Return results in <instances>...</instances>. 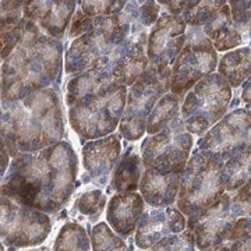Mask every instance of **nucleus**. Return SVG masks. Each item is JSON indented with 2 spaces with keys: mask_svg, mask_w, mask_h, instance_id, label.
<instances>
[{
  "mask_svg": "<svg viewBox=\"0 0 251 251\" xmlns=\"http://www.w3.org/2000/svg\"><path fill=\"white\" fill-rule=\"evenodd\" d=\"M94 20L95 18L88 17L87 14H84L81 10H78L74 14L72 23H70V32H69V36L77 39V38H80L84 34L90 32L91 29H92V25H94Z\"/></svg>",
  "mask_w": 251,
  "mask_h": 251,
  "instance_id": "nucleus-34",
  "label": "nucleus"
},
{
  "mask_svg": "<svg viewBox=\"0 0 251 251\" xmlns=\"http://www.w3.org/2000/svg\"><path fill=\"white\" fill-rule=\"evenodd\" d=\"M236 221L237 216L232 209V197L225 193L202 212L190 216L187 229L194 233L197 250L201 251L226 242Z\"/></svg>",
  "mask_w": 251,
  "mask_h": 251,
  "instance_id": "nucleus-14",
  "label": "nucleus"
},
{
  "mask_svg": "<svg viewBox=\"0 0 251 251\" xmlns=\"http://www.w3.org/2000/svg\"><path fill=\"white\" fill-rule=\"evenodd\" d=\"M77 156L66 141L34 153H18L6 172L1 196L42 212H56L72 197Z\"/></svg>",
  "mask_w": 251,
  "mask_h": 251,
  "instance_id": "nucleus-1",
  "label": "nucleus"
},
{
  "mask_svg": "<svg viewBox=\"0 0 251 251\" xmlns=\"http://www.w3.org/2000/svg\"><path fill=\"white\" fill-rule=\"evenodd\" d=\"M92 251H128L126 242L106 222H99L91 232Z\"/></svg>",
  "mask_w": 251,
  "mask_h": 251,
  "instance_id": "nucleus-28",
  "label": "nucleus"
},
{
  "mask_svg": "<svg viewBox=\"0 0 251 251\" xmlns=\"http://www.w3.org/2000/svg\"><path fill=\"white\" fill-rule=\"evenodd\" d=\"M186 36V45L172 67L171 91L179 98H184L198 81L211 74L218 66V53L202 28L188 27Z\"/></svg>",
  "mask_w": 251,
  "mask_h": 251,
  "instance_id": "nucleus-9",
  "label": "nucleus"
},
{
  "mask_svg": "<svg viewBox=\"0 0 251 251\" xmlns=\"http://www.w3.org/2000/svg\"><path fill=\"white\" fill-rule=\"evenodd\" d=\"M172 69L153 67L130 87L125 115L119 126L120 135L128 141H137L147 133V123L158 100L171 91Z\"/></svg>",
  "mask_w": 251,
  "mask_h": 251,
  "instance_id": "nucleus-8",
  "label": "nucleus"
},
{
  "mask_svg": "<svg viewBox=\"0 0 251 251\" xmlns=\"http://www.w3.org/2000/svg\"><path fill=\"white\" fill-rule=\"evenodd\" d=\"M193 134L188 133L183 119H176L158 134L150 135L141 145L145 169L183 173L193 148Z\"/></svg>",
  "mask_w": 251,
  "mask_h": 251,
  "instance_id": "nucleus-11",
  "label": "nucleus"
},
{
  "mask_svg": "<svg viewBox=\"0 0 251 251\" xmlns=\"http://www.w3.org/2000/svg\"><path fill=\"white\" fill-rule=\"evenodd\" d=\"M218 74L233 88L249 80L251 77V42L225 54L218 64Z\"/></svg>",
  "mask_w": 251,
  "mask_h": 251,
  "instance_id": "nucleus-23",
  "label": "nucleus"
},
{
  "mask_svg": "<svg viewBox=\"0 0 251 251\" xmlns=\"http://www.w3.org/2000/svg\"><path fill=\"white\" fill-rule=\"evenodd\" d=\"M232 87L218 73H211L188 91L181 105V119L188 133L206 134L226 116L230 108Z\"/></svg>",
  "mask_w": 251,
  "mask_h": 251,
  "instance_id": "nucleus-7",
  "label": "nucleus"
},
{
  "mask_svg": "<svg viewBox=\"0 0 251 251\" xmlns=\"http://www.w3.org/2000/svg\"><path fill=\"white\" fill-rule=\"evenodd\" d=\"M196 236L190 229H186L181 233L171 234L162 239L148 251H196Z\"/></svg>",
  "mask_w": 251,
  "mask_h": 251,
  "instance_id": "nucleus-31",
  "label": "nucleus"
},
{
  "mask_svg": "<svg viewBox=\"0 0 251 251\" xmlns=\"http://www.w3.org/2000/svg\"><path fill=\"white\" fill-rule=\"evenodd\" d=\"M113 84H116V81L113 78V54H112L110 57L98 63L95 67L73 77L67 85L66 103L70 108L80 99L94 95Z\"/></svg>",
  "mask_w": 251,
  "mask_h": 251,
  "instance_id": "nucleus-19",
  "label": "nucleus"
},
{
  "mask_svg": "<svg viewBox=\"0 0 251 251\" xmlns=\"http://www.w3.org/2000/svg\"><path fill=\"white\" fill-rule=\"evenodd\" d=\"M130 32L128 14L97 17L90 32L74 39L66 53L64 72L80 74L110 57L127 41Z\"/></svg>",
  "mask_w": 251,
  "mask_h": 251,
  "instance_id": "nucleus-4",
  "label": "nucleus"
},
{
  "mask_svg": "<svg viewBox=\"0 0 251 251\" xmlns=\"http://www.w3.org/2000/svg\"><path fill=\"white\" fill-rule=\"evenodd\" d=\"M63 133L62 105L53 88L36 91L16 102H3L1 145L13 158L60 143Z\"/></svg>",
  "mask_w": 251,
  "mask_h": 251,
  "instance_id": "nucleus-2",
  "label": "nucleus"
},
{
  "mask_svg": "<svg viewBox=\"0 0 251 251\" xmlns=\"http://www.w3.org/2000/svg\"><path fill=\"white\" fill-rule=\"evenodd\" d=\"M187 24L181 16L165 13L150 32L147 56L150 64L161 69H172L187 39Z\"/></svg>",
  "mask_w": 251,
  "mask_h": 251,
  "instance_id": "nucleus-13",
  "label": "nucleus"
},
{
  "mask_svg": "<svg viewBox=\"0 0 251 251\" xmlns=\"http://www.w3.org/2000/svg\"><path fill=\"white\" fill-rule=\"evenodd\" d=\"M179 97L175 94L168 92L163 95L150 115L147 123V133L150 135L158 134L162 130H165L168 126H171L176 119L180 117V103Z\"/></svg>",
  "mask_w": 251,
  "mask_h": 251,
  "instance_id": "nucleus-26",
  "label": "nucleus"
},
{
  "mask_svg": "<svg viewBox=\"0 0 251 251\" xmlns=\"http://www.w3.org/2000/svg\"><path fill=\"white\" fill-rule=\"evenodd\" d=\"M127 103V87L113 84L94 95L85 97L69 108L73 130L84 140L110 135L122 122Z\"/></svg>",
  "mask_w": 251,
  "mask_h": 251,
  "instance_id": "nucleus-5",
  "label": "nucleus"
},
{
  "mask_svg": "<svg viewBox=\"0 0 251 251\" xmlns=\"http://www.w3.org/2000/svg\"><path fill=\"white\" fill-rule=\"evenodd\" d=\"M62 66V42L44 35L17 46L1 66V99L16 102L49 88Z\"/></svg>",
  "mask_w": 251,
  "mask_h": 251,
  "instance_id": "nucleus-3",
  "label": "nucleus"
},
{
  "mask_svg": "<svg viewBox=\"0 0 251 251\" xmlns=\"http://www.w3.org/2000/svg\"><path fill=\"white\" fill-rule=\"evenodd\" d=\"M161 4H165L166 9L171 11L173 16H181L188 6V1H159Z\"/></svg>",
  "mask_w": 251,
  "mask_h": 251,
  "instance_id": "nucleus-37",
  "label": "nucleus"
},
{
  "mask_svg": "<svg viewBox=\"0 0 251 251\" xmlns=\"http://www.w3.org/2000/svg\"><path fill=\"white\" fill-rule=\"evenodd\" d=\"M251 179V151L234 155L224 163L221 180L225 191H237Z\"/></svg>",
  "mask_w": 251,
  "mask_h": 251,
  "instance_id": "nucleus-25",
  "label": "nucleus"
},
{
  "mask_svg": "<svg viewBox=\"0 0 251 251\" xmlns=\"http://www.w3.org/2000/svg\"><path fill=\"white\" fill-rule=\"evenodd\" d=\"M122 143L119 134H110L88 141L82 148L84 169L92 177L106 176L117 163Z\"/></svg>",
  "mask_w": 251,
  "mask_h": 251,
  "instance_id": "nucleus-20",
  "label": "nucleus"
},
{
  "mask_svg": "<svg viewBox=\"0 0 251 251\" xmlns=\"http://www.w3.org/2000/svg\"><path fill=\"white\" fill-rule=\"evenodd\" d=\"M74 10L75 1H25L23 17L35 23L45 35L60 41Z\"/></svg>",
  "mask_w": 251,
  "mask_h": 251,
  "instance_id": "nucleus-16",
  "label": "nucleus"
},
{
  "mask_svg": "<svg viewBox=\"0 0 251 251\" xmlns=\"http://www.w3.org/2000/svg\"><path fill=\"white\" fill-rule=\"evenodd\" d=\"M224 163L196 150L180 177L176 208L184 216H194L216 202L225 194L221 180Z\"/></svg>",
  "mask_w": 251,
  "mask_h": 251,
  "instance_id": "nucleus-6",
  "label": "nucleus"
},
{
  "mask_svg": "<svg viewBox=\"0 0 251 251\" xmlns=\"http://www.w3.org/2000/svg\"><path fill=\"white\" fill-rule=\"evenodd\" d=\"M197 150L225 163L243 151H251V110H232L198 140Z\"/></svg>",
  "mask_w": 251,
  "mask_h": 251,
  "instance_id": "nucleus-12",
  "label": "nucleus"
},
{
  "mask_svg": "<svg viewBox=\"0 0 251 251\" xmlns=\"http://www.w3.org/2000/svg\"><path fill=\"white\" fill-rule=\"evenodd\" d=\"M91 239L81 225L69 222L57 234L52 251H91Z\"/></svg>",
  "mask_w": 251,
  "mask_h": 251,
  "instance_id": "nucleus-27",
  "label": "nucleus"
},
{
  "mask_svg": "<svg viewBox=\"0 0 251 251\" xmlns=\"http://www.w3.org/2000/svg\"><path fill=\"white\" fill-rule=\"evenodd\" d=\"M230 251H251V218H237L226 240Z\"/></svg>",
  "mask_w": 251,
  "mask_h": 251,
  "instance_id": "nucleus-30",
  "label": "nucleus"
},
{
  "mask_svg": "<svg viewBox=\"0 0 251 251\" xmlns=\"http://www.w3.org/2000/svg\"><path fill=\"white\" fill-rule=\"evenodd\" d=\"M242 100L244 102V105L247 106V109L251 110V77L243 85Z\"/></svg>",
  "mask_w": 251,
  "mask_h": 251,
  "instance_id": "nucleus-38",
  "label": "nucleus"
},
{
  "mask_svg": "<svg viewBox=\"0 0 251 251\" xmlns=\"http://www.w3.org/2000/svg\"><path fill=\"white\" fill-rule=\"evenodd\" d=\"M179 172H161L144 169L140 181V194L152 208H166L176 202L180 190Z\"/></svg>",
  "mask_w": 251,
  "mask_h": 251,
  "instance_id": "nucleus-18",
  "label": "nucleus"
},
{
  "mask_svg": "<svg viewBox=\"0 0 251 251\" xmlns=\"http://www.w3.org/2000/svg\"><path fill=\"white\" fill-rule=\"evenodd\" d=\"M144 163L143 158L135 152L133 148L127 150L122 161L117 163L116 171L112 179V187L117 193H131L140 187L143 177Z\"/></svg>",
  "mask_w": 251,
  "mask_h": 251,
  "instance_id": "nucleus-24",
  "label": "nucleus"
},
{
  "mask_svg": "<svg viewBox=\"0 0 251 251\" xmlns=\"http://www.w3.org/2000/svg\"><path fill=\"white\" fill-rule=\"evenodd\" d=\"M127 42V41H126ZM120 45V50L113 53V78L119 85L131 87L150 67L147 48L141 41Z\"/></svg>",
  "mask_w": 251,
  "mask_h": 251,
  "instance_id": "nucleus-21",
  "label": "nucleus"
},
{
  "mask_svg": "<svg viewBox=\"0 0 251 251\" xmlns=\"http://www.w3.org/2000/svg\"><path fill=\"white\" fill-rule=\"evenodd\" d=\"M0 209L1 240L11 249L41 246L50 233V218L42 211L18 204L4 196H1Z\"/></svg>",
  "mask_w": 251,
  "mask_h": 251,
  "instance_id": "nucleus-10",
  "label": "nucleus"
},
{
  "mask_svg": "<svg viewBox=\"0 0 251 251\" xmlns=\"http://www.w3.org/2000/svg\"><path fill=\"white\" fill-rule=\"evenodd\" d=\"M187 221L175 206L150 208L144 211L135 229V244L141 250H148L162 239L186 230Z\"/></svg>",
  "mask_w": 251,
  "mask_h": 251,
  "instance_id": "nucleus-15",
  "label": "nucleus"
},
{
  "mask_svg": "<svg viewBox=\"0 0 251 251\" xmlns=\"http://www.w3.org/2000/svg\"><path fill=\"white\" fill-rule=\"evenodd\" d=\"M106 202V198L100 190H92L81 194L77 200L75 206L82 215L90 216V219H98L97 216L102 212Z\"/></svg>",
  "mask_w": 251,
  "mask_h": 251,
  "instance_id": "nucleus-32",
  "label": "nucleus"
},
{
  "mask_svg": "<svg viewBox=\"0 0 251 251\" xmlns=\"http://www.w3.org/2000/svg\"><path fill=\"white\" fill-rule=\"evenodd\" d=\"M232 202H234V204H240V205L251 204V179L249 180L240 190H237L236 196L232 197Z\"/></svg>",
  "mask_w": 251,
  "mask_h": 251,
  "instance_id": "nucleus-36",
  "label": "nucleus"
},
{
  "mask_svg": "<svg viewBox=\"0 0 251 251\" xmlns=\"http://www.w3.org/2000/svg\"><path fill=\"white\" fill-rule=\"evenodd\" d=\"M202 32L209 39L216 52L232 50L244 44L240 29L234 25L230 6L226 3L204 24Z\"/></svg>",
  "mask_w": 251,
  "mask_h": 251,
  "instance_id": "nucleus-22",
  "label": "nucleus"
},
{
  "mask_svg": "<svg viewBox=\"0 0 251 251\" xmlns=\"http://www.w3.org/2000/svg\"><path fill=\"white\" fill-rule=\"evenodd\" d=\"M201 251H230V249H229V246L226 243H221V244H216V246L208 247V249H204Z\"/></svg>",
  "mask_w": 251,
  "mask_h": 251,
  "instance_id": "nucleus-39",
  "label": "nucleus"
},
{
  "mask_svg": "<svg viewBox=\"0 0 251 251\" xmlns=\"http://www.w3.org/2000/svg\"><path fill=\"white\" fill-rule=\"evenodd\" d=\"M225 4L226 1H188L187 9L181 17L184 18L187 27H200Z\"/></svg>",
  "mask_w": 251,
  "mask_h": 251,
  "instance_id": "nucleus-29",
  "label": "nucleus"
},
{
  "mask_svg": "<svg viewBox=\"0 0 251 251\" xmlns=\"http://www.w3.org/2000/svg\"><path fill=\"white\" fill-rule=\"evenodd\" d=\"M81 11L88 17H109L120 14L126 1H81Z\"/></svg>",
  "mask_w": 251,
  "mask_h": 251,
  "instance_id": "nucleus-33",
  "label": "nucleus"
},
{
  "mask_svg": "<svg viewBox=\"0 0 251 251\" xmlns=\"http://www.w3.org/2000/svg\"><path fill=\"white\" fill-rule=\"evenodd\" d=\"M158 16H159V6L155 1H147L138 10L140 21L143 23V25H145V27H148V25H151L153 23H156L158 18H159Z\"/></svg>",
  "mask_w": 251,
  "mask_h": 251,
  "instance_id": "nucleus-35",
  "label": "nucleus"
},
{
  "mask_svg": "<svg viewBox=\"0 0 251 251\" xmlns=\"http://www.w3.org/2000/svg\"><path fill=\"white\" fill-rule=\"evenodd\" d=\"M143 196L137 191L117 193L109 200L106 206V222L120 237L134 233L144 211Z\"/></svg>",
  "mask_w": 251,
  "mask_h": 251,
  "instance_id": "nucleus-17",
  "label": "nucleus"
}]
</instances>
